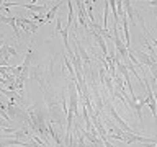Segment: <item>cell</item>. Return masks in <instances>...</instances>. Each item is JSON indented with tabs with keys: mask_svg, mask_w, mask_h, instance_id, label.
<instances>
[{
	"mask_svg": "<svg viewBox=\"0 0 157 147\" xmlns=\"http://www.w3.org/2000/svg\"><path fill=\"white\" fill-rule=\"evenodd\" d=\"M3 46V34H0V47Z\"/></svg>",
	"mask_w": 157,
	"mask_h": 147,
	"instance_id": "cell-7",
	"label": "cell"
},
{
	"mask_svg": "<svg viewBox=\"0 0 157 147\" xmlns=\"http://www.w3.org/2000/svg\"><path fill=\"white\" fill-rule=\"evenodd\" d=\"M62 31V24H61V18L59 17H56V31L52 33V36H56V34H59Z\"/></svg>",
	"mask_w": 157,
	"mask_h": 147,
	"instance_id": "cell-6",
	"label": "cell"
},
{
	"mask_svg": "<svg viewBox=\"0 0 157 147\" xmlns=\"http://www.w3.org/2000/svg\"><path fill=\"white\" fill-rule=\"evenodd\" d=\"M0 126H3V121H2V118H0ZM5 127V126H3Z\"/></svg>",
	"mask_w": 157,
	"mask_h": 147,
	"instance_id": "cell-8",
	"label": "cell"
},
{
	"mask_svg": "<svg viewBox=\"0 0 157 147\" xmlns=\"http://www.w3.org/2000/svg\"><path fill=\"white\" fill-rule=\"evenodd\" d=\"M0 57L3 59V62H7V59L10 57V46L8 44H3V46L0 47Z\"/></svg>",
	"mask_w": 157,
	"mask_h": 147,
	"instance_id": "cell-5",
	"label": "cell"
},
{
	"mask_svg": "<svg viewBox=\"0 0 157 147\" xmlns=\"http://www.w3.org/2000/svg\"><path fill=\"white\" fill-rule=\"evenodd\" d=\"M67 7H69V20H67V29H71V24L74 21V2H67Z\"/></svg>",
	"mask_w": 157,
	"mask_h": 147,
	"instance_id": "cell-4",
	"label": "cell"
},
{
	"mask_svg": "<svg viewBox=\"0 0 157 147\" xmlns=\"http://www.w3.org/2000/svg\"><path fill=\"white\" fill-rule=\"evenodd\" d=\"M105 105H106V110H108V113H110V116H111L113 119H115V121L118 123V124L121 126V129H123V131H124V132H134V131H132L131 127L128 126L126 123H124V121H123L121 118H120V115H118L116 110L113 108V105H111V101H110V100H106V101H105Z\"/></svg>",
	"mask_w": 157,
	"mask_h": 147,
	"instance_id": "cell-1",
	"label": "cell"
},
{
	"mask_svg": "<svg viewBox=\"0 0 157 147\" xmlns=\"http://www.w3.org/2000/svg\"><path fill=\"white\" fill-rule=\"evenodd\" d=\"M92 36L95 38V41L98 43V46H100V49H101V52L105 54V57L108 56V47H106V44H105V38L103 36H100L98 33H95V31H92Z\"/></svg>",
	"mask_w": 157,
	"mask_h": 147,
	"instance_id": "cell-3",
	"label": "cell"
},
{
	"mask_svg": "<svg viewBox=\"0 0 157 147\" xmlns=\"http://www.w3.org/2000/svg\"><path fill=\"white\" fill-rule=\"evenodd\" d=\"M61 5H62V2H59V3H56V5H54V7H52V8L48 12V15H46V17H44V18L41 20V21H38V24H39V26H43L44 23H49V21H52V18H56V13H57V10L61 8Z\"/></svg>",
	"mask_w": 157,
	"mask_h": 147,
	"instance_id": "cell-2",
	"label": "cell"
}]
</instances>
